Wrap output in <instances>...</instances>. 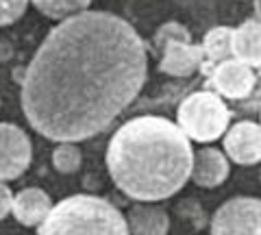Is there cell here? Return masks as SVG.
<instances>
[{
	"mask_svg": "<svg viewBox=\"0 0 261 235\" xmlns=\"http://www.w3.org/2000/svg\"><path fill=\"white\" fill-rule=\"evenodd\" d=\"M33 148L27 131L0 122V181H13L29 170Z\"/></svg>",
	"mask_w": 261,
	"mask_h": 235,
	"instance_id": "6",
	"label": "cell"
},
{
	"mask_svg": "<svg viewBox=\"0 0 261 235\" xmlns=\"http://www.w3.org/2000/svg\"><path fill=\"white\" fill-rule=\"evenodd\" d=\"M231 55L250 68H261V22L246 20L231 29Z\"/></svg>",
	"mask_w": 261,
	"mask_h": 235,
	"instance_id": "13",
	"label": "cell"
},
{
	"mask_svg": "<svg viewBox=\"0 0 261 235\" xmlns=\"http://www.w3.org/2000/svg\"><path fill=\"white\" fill-rule=\"evenodd\" d=\"M194 150L174 122L140 116L124 122L107 146V170L116 188L137 202L174 196L190 179Z\"/></svg>",
	"mask_w": 261,
	"mask_h": 235,
	"instance_id": "2",
	"label": "cell"
},
{
	"mask_svg": "<svg viewBox=\"0 0 261 235\" xmlns=\"http://www.w3.org/2000/svg\"><path fill=\"white\" fill-rule=\"evenodd\" d=\"M29 7V0H0V27L18 22Z\"/></svg>",
	"mask_w": 261,
	"mask_h": 235,
	"instance_id": "18",
	"label": "cell"
},
{
	"mask_svg": "<svg viewBox=\"0 0 261 235\" xmlns=\"http://www.w3.org/2000/svg\"><path fill=\"white\" fill-rule=\"evenodd\" d=\"M202 53H205V61H202V72L211 74L216 66L233 59L231 55V29L228 27H216L205 35L202 42Z\"/></svg>",
	"mask_w": 261,
	"mask_h": 235,
	"instance_id": "14",
	"label": "cell"
},
{
	"mask_svg": "<svg viewBox=\"0 0 261 235\" xmlns=\"http://www.w3.org/2000/svg\"><path fill=\"white\" fill-rule=\"evenodd\" d=\"M11 205H13V192L9 190V185L0 181V220H5L11 214Z\"/></svg>",
	"mask_w": 261,
	"mask_h": 235,
	"instance_id": "19",
	"label": "cell"
},
{
	"mask_svg": "<svg viewBox=\"0 0 261 235\" xmlns=\"http://www.w3.org/2000/svg\"><path fill=\"white\" fill-rule=\"evenodd\" d=\"M50 209H53L50 196L39 188H27L13 194L11 214L22 226H39L44 222V218L50 214Z\"/></svg>",
	"mask_w": 261,
	"mask_h": 235,
	"instance_id": "12",
	"label": "cell"
},
{
	"mask_svg": "<svg viewBox=\"0 0 261 235\" xmlns=\"http://www.w3.org/2000/svg\"><path fill=\"white\" fill-rule=\"evenodd\" d=\"M222 148L226 157L238 166L261 164V124L242 120L231 128H226Z\"/></svg>",
	"mask_w": 261,
	"mask_h": 235,
	"instance_id": "7",
	"label": "cell"
},
{
	"mask_svg": "<svg viewBox=\"0 0 261 235\" xmlns=\"http://www.w3.org/2000/svg\"><path fill=\"white\" fill-rule=\"evenodd\" d=\"M255 81L257 76L250 66L235 59H228L214 68L209 83L220 96H226L231 100H242L252 92Z\"/></svg>",
	"mask_w": 261,
	"mask_h": 235,
	"instance_id": "8",
	"label": "cell"
},
{
	"mask_svg": "<svg viewBox=\"0 0 261 235\" xmlns=\"http://www.w3.org/2000/svg\"><path fill=\"white\" fill-rule=\"evenodd\" d=\"M81 164H83V155H81L79 146L72 142H61L53 150V166L57 172L61 174H74L79 172Z\"/></svg>",
	"mask_w": 261,
	"mask_h": 235,
	"instance_id": "16",
	"label": "cell"
},
{
	"mask_svg": "<svg viewBox=\"0 0 261 235\" xmlns=\"http://www.w3.org/2000/svg\"><path fill=\"white\" fill-rule=\"evenodd\" d=\"M259 181H261V170H259Z\"/></svg>",
	"mask_w": 261,
	"mask_h": 235,
	"instance_id": "21",
	"label": "cell"
},
{
	"mask_svg": "<svg viewBox=\"0 0 261 235\" xmlns=\"http://www.w3.org/2000/svg\"><path fill=\"white\" fill-rule=\"evenodd\" d=\"M148 57L137 31L120 15L83 11L46 35L22 81V111L53 142L102 133L140 96Z\"/></svg>",
	"mask_w": 261,
	"mask_h": 235,
	"instance_id": "1",
	"label": "cell"
},
{
	"mask_svg": "<svg viewBox=\"0 0 261 235\" xmlns=\"http://www.w3.org/2000/svg\"><path fill=\"white\" fill-rule=\"evenodd\" d=\"M255 13H257V22H261V0H255Z\"/></svg>",
	"mask_w": 261,
	"mask_h": 235,
	"instance_id": "20",
	"label": "cell"
},
{
	"mask_svg": "<svg viewBox=\"0 0 261 235\" xmlns=\"http://www.w3.org/2000/svg\"><path fill=\"white\" fill-rule=\"evenodd\" d=\"M128 235H168L170 216L157 202H135L126 216Z\"/></svg>",
	"mask_w": 261,
	"mask_h": 235,
	"instance_id": "11",
	"label": "cell"
},
{
	"mask_svg": "<svg viewBox=\"0 0 261 235\" xmlns=\"http://www.w3.org/2000/svg\"><path fill=\"white\" fill-rule=\"evenodd\" d=\"M228 122L231 111L216 92H194L176 109V126L194 142H216L226 133Z\"/></svg>",
	"mask_w": 261,
	"mask_h": 235,
	"instance_id": "4",
	"label": "cell"
},
{
	"mask_svg": "<svg viewBox=\"0 0 261 235\" xmlns=\"http://www.w3.org/2000/svg\"><path fill=\"white\" fill-rule=\"evenodd\" d=\"M163 57L159 61V70L168 76H192L196 70L202 68L205 53L202 46L196 44H183V42H170L161 48Z\"/></svg>",
	"mask_w": 261,
	"mask_h": 235,
	"instance_id": "9",
	"label": "cell"
},
{
	"mask_svg": "<svg viewBox=\"0 0 261 235\" xmlns=\"http://www.w3.org/2000/svg\"><path fill=\"white\" fill-rule=\"evenodd\" d=\"M33 5L50 20H68L72 15L83 13L92 0H31Z\"/></svg>",
	"mask_w": 261,
	"mask_h": 235,
	"instance_id": "15",
	"label": "cell"
},
{
	"mask_svg": "<svg viewBox=\"0 0 261 235\" xmlns=\"http://www.w3.org/2000/svg\"><path fill=\"white\" fill-rule=\"evenodd\" d=\"M170 42L192 44V33L178 22H166V24H161V27L157 29V33H154V46L161 50V48L166 44H170Z\"/></svg>",
	"mask_w": 261,
	"mask_h": 235,
	"instance_id": "17",
	"label": "cell"
},
{
	"mask_svg": "<svg viewBox=\"0 0 261 235\" xmlns=\"http://www.w3.org/2000/svg\"><path fill=\"white\" fill-rule=\"evenodd\" d=\"M228 170H231V166H228V159L224 152L209 146V148H200L194 155L190 179L198 188H205V190L220 188L228 179Z\"/></svg>",
	"mask_w": 261,
	"mask_h": 235,
	"instance_id": "10",
	"label": "cell"
},
{
	"mask_svg": "<svg viewBox=\"0 0 261 235\" xmlns=\"http://www.w3.org/2000/svg\"><path fill=\"white\" fill-rule=\"evenodd\" d=\"M37 235H128L126 218L109 200L74 194L53 205Z\"/></svg>",
	"mask_w": 261,
	"mask_h": 235,
	"instance_id": "3",
	"label": "cell"
},
{
	"mask_svg": "<svg viewBox=\"0 0 261 235\" xmlns=\"http://www.w3.org/2000/svg\"><path fill=\"white\" fill-rule=\"evenodd\" d=\"M211 235H261V198L235 196L211 216Z\"/></svg>",
	"mask_w": 261,
	"mask_h": 235,
	"instance_id": "5",
	"label": "cell"
}]
</instances>
